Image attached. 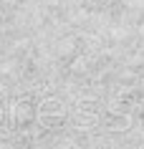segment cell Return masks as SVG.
<instances>
[{
  "mask_svg": "<svg viewBox=\"0 0 144 149\" xmlns=\"http://www.w3.org/2000/svg\"><path fill=\"white\" fill-rule=\"evenodd\" d=\"M35 116L40 119V124H46V126H58L66 121V106L61 101H56V99H46L40 104Z\"/></svg>",
  "mask_w": 144,
  "mask_h": 149,
  "instance_id": "1",
  "label": "cell"
}]
</instances>
